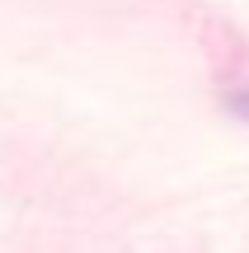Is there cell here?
Segmentation results:
<instances>
[{"instance_id":"1","label":"cell","mask_w":249,"mask_h":253,"mask_svg":"<svg viewBox=\"0 0 249 253\" xmlns=\"http://www.w3.org/2000/svg\"><path fill=\"white\" fill-rule=\"evenodd\" d=\"M226 108H231V113H235V118H240V122H249V89L231 94V99H226Z\"/></svg>"}]
</instances>
